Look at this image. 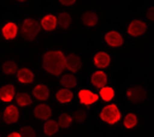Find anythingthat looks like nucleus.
Wrapping results in <instances>:
<instances>
[{
  "label": "nucleus",
  "instance_id": "cd10ccee",
  "mask_svg": "<svg viewBox=\"0 0 154 137\" xmlns=\"http://www.w3.org/2000/svg\"><path fill=\"white\" fill-rule=\"evenodd\" d=\"M73 119L76 123H83L87 119V112L84 109H76V111L73 113Z\"/></svg>",
  "mask_w": 154,
  "mask_h": 137
},
{
  "label": "nucleus",
  "instance_id": "393cba45",
  "mask_svg": "<svg viewBox=\"0 0 154 137\" xmlns=\"http://www.w3.org/2000/svg\"><path fill=\"white\" fill-rule=\"evenodd\" d=\"M57 24L61 27L63 29L69 28V25L71 24V17L69 13H60L57 17Z\"/></svg>",
  "mask_w": 154,
  "mask_h": 137
},
{
  "label": "nucleus",
  "instance_id": "4468645a",
  "mask_svg": "<svg viewBox=\"0 0 154 137\" xmlns=\"http://www.w3.org/2000/svg\"><path fill=\"white\" fill-rule=\"evenodd\" d=\"M91 81L96 88H100L101 89V88L106 86V84H107V75H106V73H103V71H96V73L92 74Z\"/></svg>",
  "mask_w": 154,
  "mask_h": 137
},
{
  "label": "nucleus",
  "instance_id": "9d476101",
  "mask_svg": "<svg viewBox=\"0 0 154 137\" xmlns=\"http://www.w3.org/2000/svg\"><path fill=\"white\" fill-rule=\"evenodd\" d=\"M17 33H18V25L13 23V22H8L2 29V34L7 41L14 40L17 37Z\"/></svg>",
  "mask_w": 154,
  "mask_h": 137
},
{
  "label": "nucleus",
  "instance_id": "f8f14e48",
  "mask_svg": "<svg viewBox=\"0 0 154 137\" xmlns=\"http://www.w3.org/2000/svg\"><path fill=\"white\" fill-rule=\"evenodd\" d=\"M15 98V88L12 84H7L0 89V99L5 103L12 102Z\"/></svg>",
  "mask_w": 154,
  "mask_h": 137
},
{
  "label": "nucleus",
  "instance_id": "20e7f679",
  "mask_svg": "<svg viewBox=\"0 0 154 137\" xmlns=\"http://www.w3.org/2000/svg\"><path fill=\"white\" fill-rule=\"evenodd\" d=\"M126 95L133 104H139L146 99V90L140 85H135L129 88L128 91H126Z\"/></svg>",
  "mask_w": 154,
  "mask_h": 137
},
{
  "label": "nucleus",
  "instance_id": "c85d7f7f",
  "mask_svg": "<svg viewBox=\"0 0 154 137\" xmlns=\"http://www.w3.org/2000/svg\"><path fill=\"white\" fill-rule=\"evenodd\" d=\"M19 132H20V135L23 137H36L35 130L32 128L31 126H24V127H22L19 130Z\"/></svg>",
  "mask_w": 154,
  "mask_h": 137
},
{
  "label": "nucleus",
  "instance_id": "f257e3e1",
  "mask_svg": "<svg viewBox=\"0 0 154 137\" xmlns=\"http://www.w3.org/2000/svg\"><path fill=\"white\" fill-rule=\"evenodd\" d=\"M42 67L48 74L57 76L66 67V56L61 51H48L42 57Z\"/></svg>",
  "mask_w": 154,
  "mask_h": 137
},
{
  "label": "nucleus",
  "instance_id": "0eeeda50",
  "mask_svg": "<svg viewBox=\"0 0 154 137\" xmlns=\"http://www.w3.org/2000/svg\"><path fill=\"white\" fill-rule=\"evenodd\" d=\"M78 98L82 104H84V106H92L93 103H96L98 100V98L100 95L96 94V93H93L91 90H87V89H82L78 94Z\"/></svg>",
  "mask_w": 154,
  "mask_h": 137
},
{
  "label": "nucleus",
  "instance_id": "6ab92c4d",
  "mask_svg": "<svg viewBox=\"0 0 154 137\" xmlns=\"http://www.w3.org/2000/svg\"><path fill=\"white\" fill-rule=\"evenodd\" d=\"M73 91H71L70 89H68V88H64V89H60L57 93H56V99L60 102V103H69L71 102V99H73Z\"/></svg>",
  "mask_w": 154,
  "mask_h": 137
},
{
  "label": "nucleus",
  "instance_id": "7ed1b4c3",
  "mask_svg": "<svg viewBox=\"0 0 154 137\" xmlns=\"http://www.w3.org/2000/svg\"><path fill=\"white\" fill-rule=\"evenodd\" d=\"M100 117L103 122H106L108 124H115L121 119V112L116 104H108V106L102 108Z\"/></svg>",
  "mask_w": 154,
  "mask_h": 137
},
{
  "label": "nucleus",
  "instance_id": "473e14b6",
  "mask_svg": "<svg viewBox=\"0 0 154 137\" xmlns=\"http://www.w3.org/2000/svg\"><path fill=\"white\" fill-rule=\"evenodd\" d=\"M18 1H26V0H18Z\"/></svg>",
  "mask_w": 154,
  "mask_h": 137
},
{
  "label": "nucleus",
  "instance_id": "2f4dec72",
  "mask_svg": "<svg viewBox=\"0 0 154 137\" xmlns=\"http://www.w3.org/2000/svg\"><path fill=\"white\" fill-rule=\"evenodd\" d=\"M22 135H20V132L18 131V132H13V133H9L8 135V137H20Z\"/></svg>",
  "mask_w": 154,
  "mask_h": 137
},
{
  "label": "nucleus",
  "instance_id": "1a4fd4ad",
  "mask_svg": "<svg viewBox=\"0 0 154 137\" xmlns=\"http://www.w3.org/2000/svg\"><path fill=\"white\" fill-rule=\"evenodd\" d=\"M33 114L38 119L47 121V119H50L52 112H51V108L48 107L47 104H38V106L33 109Z\"/></svg>",
  "mask_w": 154,
  "mask_h": 137
},
{
  "label": "nucleus",
  "instance_id": "a211bd4d",
  "mask_svg": "<svg viewBox=\"0 0 154 137\" xmlns=\"http://www.w3.org/2000/svg\"><path fill=\"white\" fill-rule=\"evenodd\" d=\"M59 122L54 119H47L45 124H43V132H45L46 136H54L55 133L59 131Z\"/></svg>",
  "mask_w": 154,
  "mask_h": 137
},
{
  "label": "nucleus",
  "instance_id": "f03ea898",
  "mask_svg": "<svg viewBox=\"0 0 154 137\" xmlns=\"http://www.w3.org/2000/svg\"><path fill=\"white\" fill-rule=\"evenodd\" d=\"M41 31V23H38L37 20L32 19V18H27L24 19L23 24L20 27V33L22 37L26 41H33L37 37V34Z\"/></svg>",
  "mask_w": 154,
  "mask_h": 137
},
{
  "label": "nucleus",
  "instance_id": "bb28decb",
  "mask_svg": "<svg viewBox=\"0 0 154 137\" xmlns=\"http://www.w3.org/2000/svg\"><path fill=\"white\" fill-rule=\"evenodd\" d=\"M137 124V117L135 116L134 113H129L126 114L125 118H124V126L125 128H134L135 126Z\"/></svg>",
  "mask_w": 154,
  "mask_h": 137
},
{
  "label": "nucleus",
  "instance_id": "6e6552de",
  "mask_svg": "<svg viewBox=\"0 0 154 137\" xmlns=\"http://www.w3.org/2000/svg\"><path fill=\"white\" fill-rule=\"evenodd\" d=\"M104 41H106L107 45L111 46V47H120V46H122V43H124V38L119 32L111 31V32H108V33H106Z\"/></svg>",
  "mask_w": 154,
  "mask_h": 137
},
{
  "label": "nucleus",
  "instance_id": "5701e85b",
  "mask_svg": "<svg viewBox=\"0 0 154 137\" xmlns=\"http://www.w3.org/2000/svg\"><path fill=\"white\" fill-rule=\"evenodd\" d=\"M14 99L18 106H20V107H27V106H31L32 104L31 97L27 94V93H18V94H15Z\"/></svg>",
  "mask_w": 154,
  "mask_h": 137
},
{
  "label": "nucleus",
  "instance_id": "b1692460",
  "mask_svg": "<svg viewBox=\"0 0 154 137\" xmlns=\"http://www.w3.org/2000/svg\"><path fill=\"white\" fill-rule=\"evenodd\" d=\"M18 66L17 64L12 60H8V61H5L3 64V73L7 74V75H13V74H17L18 73Z\"/></svg>",
  "mask_w": 154,
  "mask_h": 137
},
{
  "label": "nucleus",
  "instance_id": "aec40b11",
  "mask_svg": "<svg viewBox=\"0 0 154 137\" xmlns=\"http://www.w3.org/2000/svg\"><path fill=\"white\" fill-rule=\"evenodd\" d=\"M82 22L87 27H94L98 23V15L94 12H85L82 15Z\"/></svg>",
  "mask_w": 154,
  "mask_h": 137
},
{
  "label": "nucleus",
  "instance_id": "7c9ffc66",
  "mask_svg": "<svg viewBox=\"0 0 154 137\" xmlns=\"http://www.w3.org/2000/svg\"><path fill=\"white\" fill-rule=\"evenodd\" d=\"M59 1L63 5H66V7H68V5H73L76 0H59Z\"/></svg>",
  "mask_w": 154,
  "mask_h": 137
},
{
  "label": "nucleus",
  "instance_id": "2eb2a0df",
  "mask_svg": "<svg viewBox=\"0 0 154 137\" xmlns=\"http://www.w3.org/2000/svg\"><path fill=\"white\" fill-rule=\"evenodd\" d=\"M57 25V18L52 14H47L41 19V27L47 32H51L56 28Z\"/></svg>",
  "mask_w": 154,
  "mask_h": 137
},
{
  "label": "nucleus",
  "instance_id": "423d86ee",
  "mask_svg": "<svg viewBox=\"0 0 154 137\" xmlns=\"http://www.w3.org/2000/svg\"><path fill=\"white\" fill-rule=\"evenodd\" d=\"M3 119L4 122L7 124H13L15 122H18L19 119V111L18 108L15 106H8L7 108H5V111L3 113Z\"/></svg>",
  "mask_w": 154,
  "mask_h": 137
},
{
  "label": "nucleus",
  "instance_id": "c756f323",
  "mask_svg": "<svg viewBox=\"0 0 154 137\" xmlns=\"http://www.w3.org/2000/svg\"><path fill=\"white\" fill-rule=\"evenodd\" d=\"M146 18L149 20H153L154 22V7H150L149 9L146 10Z\"/></svg>",
  "mask_w": 154,
  "mask_h": 137
},
{
  "label": "nucleus",
  "instance_id": "412c9836",
  "mask_svg": "<svg viewBox=\"0 0 154 137\" xmlns=\"http://www.w3.org/2000/svg\"><path fill=\"white\" fill-rule=\"evenodd\" d=\"M60 84H61L64 88L73 89V88H75L76 84H78V80H76V78L73 74H66V75H64L61 78V80H60Z\"/></svg>",
  "mask_w": 154,
  "mask_h": 137
},
{
  "label": "nucleus",
  "instance_id": "ddd939ff",
  "mask_svg": "<svg viewBox=\"0 0 154 137\" xmlns=\"http://www.w3.org/2000/svg\"><path fill=\"white\" fill-rule=\"evenodd\" d=\"M93 62H94V66L98 69H104L107 67L109 62H111V57L106 52H98L94 55V58H93Z\"/></svg>",
  "mask_w": 154,
  "mask_h": 137
},
{
  "label": "nucleus",
  "instance_id": "4be33fe9",
  "mask_svg": "<svg viewBox=\"0 0 154 137\" xmlns=\"http://www.w3.org/2000/svg\"><path fill=\"white\" fill-rule=\"evenodd\" d=\"M113 97H115L113 88L107 86V85L101 88V90H100V98H101V99H103L104 102H109V100L113 99Z\"/></svg>",
  "mask_w": 154,
  "mask_h": 137
},
{
  "label": "nucleus",
  "instance_id": "dca6fc26",
  "mask_svg": "<svg viewBox=\"0 0 154 137\" xmlns=\"http://www.w3.org/2000/svg\"><path fill=\"white\" fill-rule=\"evenodd\" d=\"M17 78H18V80L20 81L22 84H31L32 81H33V79H35V75L29 69L23 67V69L18 70Z\"/></svg>",
  "mask_w": 154,
  "mask_h": 137
},
{
  "label": "nucleus",
  "instance_id": "a878e982",
  "mask_svg": "<svg viewBox=\"0 0 154 137\" xmlns=\"http://www.w3.org/2000/svg\"><path fill=\"white\" fill-rule=\"evenodd\" d=\"M73 116H70V114L68 113H63V114H60L59 116V119H57V122H59V126L61 128H68L69 126L73 123Z\"/></svg>",
  "mask_w": 154,
  "mask_h": 137
},
{
  "label": "nucleus",
  "instance_id": "39448f33",
  "mask_svg": "<svg viewBox=\"0 0 154 137\" xmlns=\"http://www.w3.org/2000/svg\"><path fill=\"white\" fill-rule=\"evenodd\" d=\"M145 31H146V24L139 19L133 20L128 27V33L133 37H139L141 34H144Z\"/></svg>",
  "mask_w": 154,
  "mask_h": 137
},
{
  "label": "nucleus",
  "instance_id": "f3484780",
  "mask_svg": "<svg viewBox=\"0 0 154 137\" xmlns=\"http://www.w3.org/2000/svg\"><path fill=\"white\" fill-rule=\"evenodd\" d=\"M32 93H33V97L38 100H47V98L50 97V90L43 84H38L37 86H35Z\"/></svg>",
  "mask_w": 154,
  "mask_h": 137
},
{
  "label": "nucleus",
  "instance_id": "9b49d317",
  "mask_svg": "<svg viewBox=\"0 0 154 137\" xmlns=\"http://www.w3.org/2000/svg\"><path fill=\"white\" fill-rule=\"evenodd\" d=\"M82 67V60L78 55L70 53L66 56V69L71 73H76Z\"/></svg>",
  "mask_w": 154,
  "mask_h": 137
}]
</instances>
